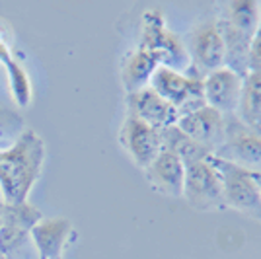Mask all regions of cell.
I'll return each mask as SVG.
<instances>
[{
    "label": "cell",
    "mask_w": 261,
    "mask_h": 259,
    "mask_svg": "<svg viewBox=\"0 0 261 259\" xmlns=\"http://www.w3.org/2000/svg\"><path fill=\"white\" fill-rule=\"evenodd\" d=\"M28 238H30V234L20 230V228L0 224V253L2 255H10L12 251L20 248Z\"/></svg>",
    "instance_id": "obj_20"
},
{
    "label": "cell",
    "mask_w": 261,
    "mask_h": 259,
    "mask_svg": "<svg viewBox=\"0 0 261 259\" xmlns=\"http://www.w3.org/2000/svg\"><path fill=\"white\" fill-rule=\"evenodd\" d=\"M215 156L251 173H261V133L246 127L236 115H230L226 117L224 142Z\"/></svg>",
    "instance_id": "obj_6"
},
{
    "label": "cell",
    "mask_w": 261,
    "mask_h": 259,
    "mask_svg": "<svg viewBox=\"0 0 261 259\" xmlns=\"http://www.w3.org/2000/svg\"><path fill=\"white\" fill-rule=\"evenodd\" d=\"M139 47L152 55L160 66L172 68L175 72L185 74L191 66L185 43L172 30H168L164 16L158 10H150L142 16V39Z\"/></svg>",
    "instance_id": "obj_2"
},
{
    "label": "cell",
    "mask_w": 261,
    "mask_h": 259,
    "mask_svg": "<svg viewBox=\"0 0 261 259\" xmlns=\"http://www.w3.org/2000/svg\"><path fill=\"white\" fill-rule=\"evenodd\" d=\"M72 234L74 230L68 218H41L30 232L39 259H61Z\"/></svg>",
    "instance_id": "obj_13"
},
{
    "label": "cell",
    "mask_w": 261,
    "mask_h": 259,
    "mask_svg": "<svg viewBox=\"0 0 261 259\" xmlns=\"http://www.w3.org/2000/svg\"><path fill=\"white\" fill-rule=\"evenodd\" d=\"M175 127L181 131L187 139H191L199 146H203L205 150L215 154L224 142L226 117L220 115L217 109L203 106V108L177 119Z\"/></svg>",
    "instance_id": "obj_8"
},
{
    "label": "cell",
    "mask_w": 261,
    "mask_h": 259,
    "mask_svg": "<svg viewBox=\"0 0 261 259\" xmlns=\"http://www.w3.org/2000/svg\"><path fill=\"white\" fill-rule=\"evenodd\" d=\"M45 162V142L33 129H25L10 148H0V189L4 205L25 203L39 179Z\"/></svg>",
    "instance_id": "obj_1"
},
{
    "label": "cell",
    "mask_w": 261,
    "mask_h": 259,
    "mask_svg": "<svg viewBox=\"0 0 261 259\" xmlns=\"http://www.w3.org/2000/svg\"><path fill=\"white\" fill-rule=\"evenodd\" d=\"M213 164L222 179V195L226 209H234L242 215L261 220V193L253 182L251 172L238 168L234 164L220 160L213 154Z\"/></svg>",
    "instance_id": "obj_5"
},
{
    "label": "cell",
    "mask_w": 261,
    "mask_h": 259,
    "mask_svg": "<svg viewBox=\"0 0 261 259\" xmlns=\"http://www.w3.org/2000/svg\"><path fill=\"white\" fill-rule=\"evenodd\" d=\"M144 173H146V182L154 191L170 197H181L184 193L185 166L175 152L162 148L150 162V166L144 170Z\"/></svg>",
    "instance_id": "obj_12"
},
{
    "label": "cell",
    "mask_w": 261,
    "mask_h": 259,
    "mask_svg": "<svg viewBox=\"0 0 261 259\" xmlns=\"http://www.w3.org/2000/svg\"><path fill=\"white\" fill-rule=\"evenodd\" d=\"M236 117L253 131L261 133V72L250 70L242 78V94Z\"/></svg>",
    "instance_id": "obj_16"
},
{
    "label": "cell",
    "mask_w": 261,
    "mask_h": 259,
    "mask_svg": "<svg viewBox=\"0 0 261 259\" xmlns=\"http://www.w3.org/2000/svg\"><path fill=\"white\" fill-rule=\"evenodd\" d=\"M0 63L6 68L8 74V84H10V92L14 101L20 108H28L32 101V82L25 74L20 63H16L10 55V47L6 41H0Z\"/></svg>",
    "instance_id": "obj_17"
},
{
    "label": "cell",
    "mask_w": 261,
    "mask_h": 259,
    "mask_svg": "<svg viewBox=\"0 0 261 259\" xmlns=\"http://www.w3.org/2000/svg\"><path fill=\"white\" fill-rule=\"evenodd\" d=\"M242 94V76L228 70L226 66L218 68L203 78V96L208 108L217 109L220 115H236Z\"/></svg>",
    "instance_id": "obj_10"
},
{
    "label": "cell",
    "mask_w": 261,
    "mask_h": 259,
    "mask_svg": "<svg viewBox=\"0 0 261 259\" xmlns=\"http://www.w3.org/2000/svg\"><path fill=\"white\" fill-rule=\"evenodd\" d=\"M148 86L172 108H175L179 117L207 106L203 96V80L195 76H187L184 72H175L172 68L158 66Z\"/></svg>",
    "instance_id": "obj_4"
},
{
    "label": "cell",
    "mask_w": 261,
    "mask_h": 259,
    "mask_svg": "<svg viewBox=\"0 0 261 259\" xmlns=\"http://www.w3.org/2000/svg\"><path fill=\"white\" fill-rule=\"evenodd\" d=\"M257 32H261V18H259V28H257Z\"/></svg>",
    "instance_id": "obj_23"
},
{
    "label": "cell",
    "mask_w": 261,
    "mask_h": 259,
    "mask_svg": "<svg viewBox=\"0 0 261 259\" xmlns=\"http://www.w3.org/2000/svg\"><path fill=\"white\" fill-rule=\"evenodd\" d=\"M158 63L148 51H144L142 47H137L135 51H130L121 68V82L127 94H135L142 88H148L150 78L154 70L158 68Z\"/></svg>",
    "instance_id": "obj_15"
},
{
    "label": "cell",
    "mask_w": 261,
    "mask_h": 259,
    "mask_svg": "<svg viewBox=\"0 0 261 259\" xmlns=\"http://www.w3.org/2000/svg\"><path fill=\"white\" fill-rule=\"evenodd\" d=\"M119 142L130 160L139 168L146 170L150 162L162 150V135L150 125L142 123L141 119L127 115L119 131Z\"/></svg>",
    "instance_id": "obj_9"
},
{
    "label": "cell",
    "mask_w": 261,
    "mask_h": 259,
    "mask_svg": "<svg viewBox=\"0 0 261 259\" xmlns=\"http://www.w3.org/2000/svg\"><path fill=\"white\" fill-rule=\"evenodd\" d=\"M251 177H253V182L257 184V189H259V193H261V173H251Z\"/></svg>",
    "instance_id": "obj_22"
},
{
    "label": "cell",
    "mask_w": 261,
    "mask_h": 259,
    "mask_svg": "<svg viewBox=\"0 0 261 259\" xmlns=\"http://www.w3.org/2000/svg\"><path fill=\"white\" fill-rule=\"evenodd\" d=\"M218 25L224 39V66L244 78L250 72V51L253 37L232 28L224 20H218Z\"/></svg>",
    "instance_id": "obj_14"
},
{
    "label": "cell",
    "mask_w": 261,
    "mask_h": 259,
    "mask_svg": "<svg viewBox=\"0 0 261 259\" xmlns=\"http://www.w3.org/2000/svg\"><path fill=\"white\" fill-rule=\"evenodd\" d=\"M250 70L261 72V32H255L250 51Z\"/></svg>",
    "instance_id": "obj_21"
},
{
    "label": "cell",
    "mask_w": 261,
    "mask_h": 259,
    "mask_svg": "<svg viewBox=\"0 0 261 259\" xmlns=\"http://www.w3.org/2000/svg\"><path fill=\"white\" fill-rule=\"evenodd\" d=\"M261 4L255 0H232L224 8V22L246 35H255L259 28Z\"/></svg>",
    "instance_id": "obj_18"
},
{
    "label": "cell",
    "mask_w": 261,
    "mask_h": 259,
    "mask_svg": "<svg viewBox=\"0 0 261 259\" xmlns=\"http://www.w3.org/2000/svg\"><path fill=\"white\" fill-rule=\"evenodd\" d=\"M43 218V215L28 203L20 205H4L2 206V215H0V224H8L23 230V232H32V228Z\"/></svg>",
    "instance_id": "obj_19"
},
{
    "label": "cell",
    "mask_w": 261,
    "mask_h": 259,
    "mask_svg": "<svg viewBox=\"0 0 261 259\" xmlns=\"http://www.w3.org/2000/svg\"><path fill=\"white\" fill-rule=\"evenodd\" d=\"M189 59L191 66L185 72L187 76H195L203 80L207 74L215 72L224 66V39L220 33L218 20L199 23L191 32V45H189Z\"/></svg>",
    "instance_id": "obj_7"
},
{
    "label": "cell",
    "mask_w": 261,
    "mask_h": 259,
    "mask_svg": "<svg viewBox=\"0 0 261 259\" xmlns=\"http://www.w3.org/2000/svg\"><path fill=\"white\" fill-rule=\"evenodd\" d=\"M127 115L141 119L156 131H166L177 123V111L166 99L158 96L152 88H142L135 94H127Z\"/></svg>",
    "instance_id": "obj_11"
},
{
    "label": "cell",
    "mask_w": 261,
    "mask_h": 259,
    "mask_svg": "<svg viewBox=\"0 0 261 259\" xmlns=\"http://www.w3.org/2000/svg\"><path fill=\"white\" fill-rule=\"evenodd\" d=\"M213 154L203 160L185 162L184 197L195 211H222L224 195H222V179L213 164Z\"/></svg>",
    "instance_id": "obj_3"
}]
</instances>
